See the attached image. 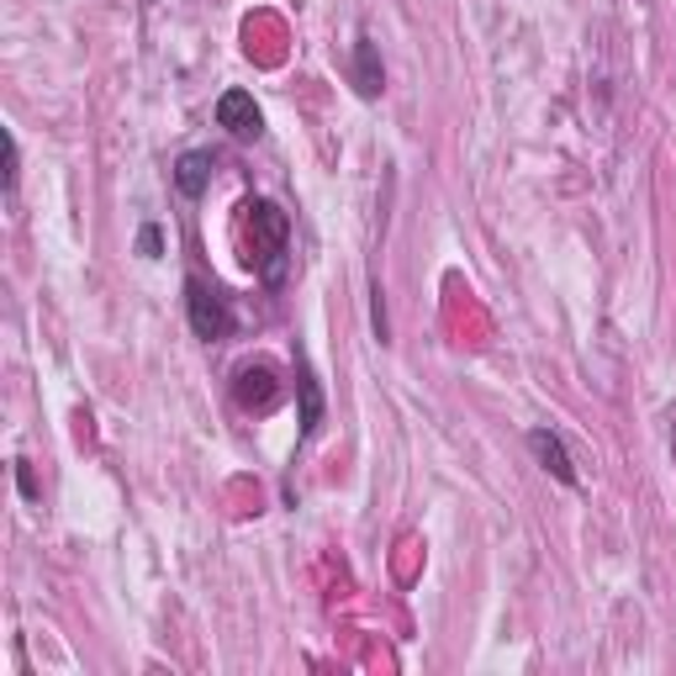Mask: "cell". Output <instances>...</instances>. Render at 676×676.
<instances>
[{
  "mask_svg": "<svg viewBox=\"0 0 676 676\" xmlns=\"http://www.w3.org/2000/svg\"><path fill=\"white\" fill-rule=\"evenodd\" d=\"M16 180H22V148L16 133H5V196H16Z\"/></svg>",
  "mask_w": 676,
  "mask_h": 676,
  "instance_id": "9",
  "label": "cell"
},
{
  "mask_svg": "<svg viewBox=\"0 0 676 676\" xmlns=\"http://www.w3.org/2000/svg\"><path fill=\"white\" fill-rule=\"evenodd\" d=\"M217 127H228L238 144H254V138L265 133V112H260V101H254L249 90H222V101H217Z\"/></svg>",
  "mask_w": 676,
  "mask_h": 676,
  "instance_id": "4",
  "label": "cell"
},
{
  "mask_svg": "<svg viewBox=\"0 0 676 676\" xmlns=\"http://www.w3.org/2000/svg\"><path fill=\"white\" fill-rule=\"evenodd\" d=\"M529 449H534V460L555 476L560 486H576V466H571V449H565V439H560V434H550V428H534Z\"/></svg>",
  "mask_w": 676,
  "mask_h": 676,
  "instance_id": "6",
  "label": "cell"
},
{
  "mask_svg": "<svg viewBox=\"0 0 676 676\" xmlns=\"http://www.w3.org/2000/svg\"><path fill=\"white\" fill-rule=\"evenodd\" d=\"M185 318H191V333H196V339L222 344V339L233 333V301L217 291V286H206L202 275H191V280H185Z\"/></svg>",
  "mask_w": 676,
  "mask_h": 676,
  "instance_id": "2",
  "label": "cell"
},
{
  "mask_svg": "<svg viewBox=\"0 0 676 676\" xmlns=\"http://www.w3.org/2000/svg\"><path fill=\"white\" fill-rule=\"evenodd\" d=\"M296 402H301V439H318L328 417V402H323V381L312 376L307 354H296Z\"/></svg>",
  "mask_w": 676,
  "mask_h": 676,
  "instance_id": "5",
  "label": "cell"
},
{
  "mask_svg": "<svg viewBox=\"0 0 676 676\" xmlns=\"http://www.w3.org/2000/svg\"><path fill=\"white\" fill-rule=\"evenodd\" d=\"M354 90L365 95V101H376L386 90V69H381V54H376V43L359 32L354 37Z\"/></svg>",
  "mask_w": 676,
  "mask_h": 676,
  "instance_id": "7",
  "label": "cell"
},
{
  "mask_svg": "<svg viewBox=\"0 0 676 676\" xmlns=\"http://www.w3.org/2000/svg\"><path fill=\"white\" fill-rule=\"evenodd\" d=\"M159 249H164V233H159L153 222H144V228H138V254H144V260H159Z\"/></svg>",
  "mask_w": 676,
  "mask_h": 676,
  "instance_id": "10",
  "label": "cell"
},
{
  "mask_svg": "<svg viewBox=\"0 0 676 676\" xmlns=\"http://www.w3.org/2000/svg\"><path fill=\"white\" fill-rule=\"evenodd\" d=\"M211 170H217V159L211 153H202V148H191V153H180L175 164V191L180 196H206V185H211Z\"/></svg>",
  "mask_w": 676,
  "mask_h": 676,
  "instance_id": "8",
  "label": "cell"
},
{
  "mask_svg": "<svg viewBox=\"0 0 676 676\" xmlns=\"http://www.w3.org/2000/svg\"><path fill=\"white\" fill-rule=\"evenodd\" d=\"M16 481H22V497H37V481H32V466L16 460Z\"/></svg>",
  "mask_w": 676,
  "mask_h": 676,
  "instance_id": "11",
  "label": "cell"
},
{
  "mask_svg": "<svg viewBox=\"0 0 676 676\" xmlns=\"http://www.w3.org/2000/svg\"><path fill=\"white\" fill-rule=\"evenodd\" d=\"M233 402L243 412H270L275 402H280V376H275V365H270V359H249V365H238Z\"/></svg>",
  "mask_w": 676,
  "mask_h": 676,
  "instance_id": "3",
  "label": "cell"
},
{
  "mask_svg": "<svg viewBox=\"0 0 676 676\" xmlns=\"http://www.w3.org/2000/svg\"><path fill=\"white\" fill-rule=\"evenodd\" d=\"M249 238H254V254L249 265L260 270L265 286H280L286 280V260H291V217L275 202H249Z\"/></svg>",
  "mask_w": 676,
  "mask_h": 676,
  "instance_id": "1",
  "label": "cell"
}]
</instances>
